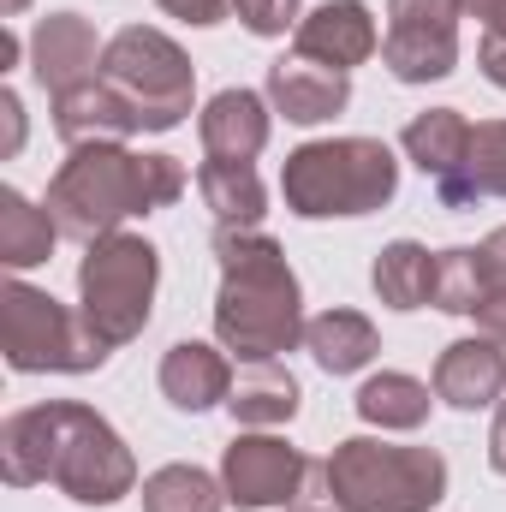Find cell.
Here are the masks:
<instances>
[{"instance_id": "cell-1", "label": "cell", "mask_w": 506, "mask_h": 512, "mask_svg": "<svg viewBox=\"0 0 506 512\" xmlns=\"http://www.w3.org/2000/svg\"><path fill=\"white\" fill-rule=\"evenodd\" d=\"M0 477L12 489L54 483L78 507H114L137 489V459L102 411L78 399H48L0 423Z\"/></svg>"}, {"instance_id": "cell-2", "label": "cell", "mask_w": 506, "mask_h": 512, "mask_svg": "<svg viewBox=\"0 0 506 512\" xmlns=\"http://www.w3.org/2000/svg\"><path fill=\"white\" fill-rule=\"evenodd\" d=\"M221 292H215V334L239 364L280 358L304 340V298L286 251L256 227H221Z\"/></svg>"}, {"instance_id": "cell-3", "label": "cell", "mask_w": 506, "mask_h": 512, "mask_svg": "<svg viewBox=\"0 0 506 512\" xmlns=\"http://www.w3.org/2000/svg\"><path fill=\"white\" fill-rule=\"evenodd\" d=\"M179 191H185L179 155H131L126 143H78L60 161L42 209L60 221V233L96 245L108 233H126L131 215H155L179 203Z\"/></svg>"}, {"instance_id": "cell-4", "label": "cell", "mask_w": 506, "mask_h": 512, "mask_svg": "<svg viewBox=\"0 0 506 512\" xmlns=\"http://www.w3.org/2000/svg\"><path fill=\"white\" fill-rule=\"evenodd\" d=\"M399 191V161L381 137H322L286 155L280 167V197L304 221H334V215H376Z\"/></svg>"}, {"instance_id": "cell-5", "label": "cell", "mask_w": 506, "mask_h": 512, "mask_svg": "<svg viewBox=\"0 0 506 512\" xmlns=\"http://www.w3.org/2000/svg\"><path fill=\"white\" fill-rule=\"evenodd\" d=\"M322 495L340 512H429L447 495V459L435 447L352 435L322 465Z\"/></svg>"}, {"instance_id": "cell-6", "label": "cell", "mask_w": 506, "mask_h": 512, "mask_svg": "<svg viewBox=\"0 0 506 512\" xmlns=\"http://www.w3.org/2000/svg\"><path fill=\"white\" fill-rule=\"evenodd\" d=\"M0 352L12 370L24 376H84V370H102L108 364V340L66 304H54L48 292L24 286V280H6L0 286Z\"/></svg>"}, {"instance_id": "cell-7", "label": "cell", "mask_w": 506, "mask_h": 512, "mask_svg": "<svg viewBox=\"0 0 506 512\" xmlns=\"http://www.w3.org/2000/svg\"><path fill=\"white\" fill-rule=\"evenodd\" d=\"M155 280H161V256L137 233H108L96 239L84 268H78V316L108 340L126 346L149 328V304H155Z\"/></svg>"}, {"instance_id": "cell-8", "label": "cell", "mask_w": 506, "mask_h": 512, "mask_svg": "<svg viewBox=\"0 0 506 512\" xmlns=\"http://www.w3.org/2000/svg\"><path fill=\"white\" fill-rule=\"evenodd\" d=\"M102 78L120 84L137 108V126L143 131H173L191 102H197V66L185 60V48L149 24H126L108 54H102Z\"/></svg>"}, {"instance_id": "cell-9", "label": "cell", "mask_w": 506, "mask_h": 512, "mask_svg": "<svg viewBox=\"0 0 506 512\" xmlns=\"http://www.w3.org/2000/svg\"><path fill=\"white\" fill-rule=\"evenodd\" d=\"M459 0H387L381 66L399 84H435L459 66Z\"/></svg>"}, {"instance_id": "cell-10", "label": "cell", "mask_w": 506, "mask_h": 512, "mask_svg": "<svg viewBox=\"0 0 506 512\" xmlns=\"http://www.w3.org/2000/svg\"><path fill=\"white\" fill-rule=\"evenodd\" d=\"M310 477H316V465L292 441H280L268 429L239 435L221 453V483H227V501L233 507H298Z\"/></svg>"}, {"instance_id": "cell-11", "label": "cell", "mask_w": 506, "mask_h": 512, "mask_svg": "<svg viewBox=\"0 0 506 512\" xmlns=\"http://www.w3.org/2000/svg\"><path fill=\"white\" fill-rule=\"evenodd\" d=\"M268 102L292 126H322V120H334L352 102V78L340 66L310 60V54H280L268 66Z\"/></svg>"}, {"instance_id": "cell-12", "label": "cell", "mask_w": 506, "mask_h": 512, "mask_svg": "<svg viewBox=\"0 0 506 512\" xmlns=\"http://www.w3.org/2000/svg\"><path fill=\"white\" fill-rule=\"evenodd\" d=\"M102 54H108V48L96 42V24L78 18V12H48V18L36 24V36H30V72L42 78L48 96H66V90H78L84 78H96V60H102Z\"/></svg>"}, {"instance_id": "cell-13", "label": "cell", "mask_w": 506, "mask_h": 512, "mask_svg": "<svg viewBox=\"0 0 506 512\" xmlns=\"http://www.w3.org/2000/svg\"><path fill=\"white\" fill-rule=\"evenodd\" d=\"M506 393V346L489 334L453 340L435 358V399H447L453 411H483Z\"/></svg>"}, {"instance_id": "cell-14", "label": "cell", "mask_w": 506, "mask_h": 512, "mask_svg": "<svg viewBox=\"0 0 506 512\" xmlns=\"http://www.w3.org/2000/svg\"><path fill=\"white\" fill-rule=\"evenodd\" d=\"M376 48H381V30H376V18H370L364 0H328V6H316L310 18H298V54H310V60H322V66L352 72V66H364Z\"/></svg>"}, {"instance_id": "cell-15", "label": "cell", "mask_w": 506, "mask_h": 512, "mask_svg": "<svg viewBox=\"0 0 506 512\" xmlns=\"http://www.w3.org/2000/svg\"><path fill=\"white\" fill-rule=\"evenodd\" d=\"M54 131L78 149V143H126L131 131H143V126H137V108H131L126 90L96 72L78 90L54 96Z\"/></svg>"}, {"instance_id": "cell-16", "label": "cell", "mask_w": 506, "mask_h": 512, "mask_svg": "<svg viewBox=\"0 0 506 512\" xmlns=\"http://www.w3.org/2000/svg\"><path fill=\"white\" fill-rule=\"evenodd\" d=\"M161 393H167L173 411L227 405V393H233L227 346H209V340H179V346H167V358H161Z\"/></svg>"}, {"instance_id": "cell-17", "label": "cell", "mask_w": 506, "mask_h": 512, "mask_svg": "<svg viewBox=\"0 0 506 512\" xmlns=\"http://www.w3.org/2000/svg\"><path fill=\"white\" fill-rule=\"evenodd\" d=\"M197 131L215 161H256L268 143V102L256 90H221V96H209Z\"/></svg>"}, {"instance_id": "cell-18", "label": "cell", "mask_w": 506, "mask_h": 512, "mask_svg": "<svg viewBox=\"0 0 506 512\" xmlns=\"http://www.w3.org/2000/svg\"><path fill=\"white\" fill-rule=\"evenodd\" d=\"M227 411H233L239 429H280V423H292L298 417V382H292V370L274 364V358L233 370Z\"/></svg>"}, {"instance_id": "cell-19", "label": "cell", "mask_w": 506, "mask_h": 512, "mask_svg": "<svg viewBox=\"0 0 506 512\" xmlns=\"http://www.w3.org/2000/svg\"><path fill=\"white\" fill-rule=\"evenodd\" d=\"M304 352L328 376H352V370H364L381 352V334H376V322L358 316V310H322V316L304 322Z\"/></svg>"}, {"instance_id": "cell-20", "label": "cell", "mask_w": 506, "mask_h": 512, "mask_svg": "<svg viewBox=\"0 0 506 512\" xmlns=\"http://www.w3.org/2000/svg\"><path fill=\"white\" fill-rule=\"evenodd\" d=\"M447 209H477L489 197H506V120H489V126L471 131V155L453 179L435 185Z\"/></svg>"}, {"instance_id": "cell-21", "label": "cell", "mask_w": 506, "mask_h": 512, "mask_svg": "<svg viewBox=\"0 0 506 512\" xmlns=\"http://www.w3.org/2000/svg\"><path fill=\"white\" fill-rule=\"evenodd\" d=\"M435 268H441V256H429V245L393 239L370 268V286L387 310H423V304H435Z\"/></svg>"}, {"instance_id": "cell-22", "label": "cell", "mask_w": 506, "mask_h": 512, "mask_svg": "<svg viewBox=\"0 0 506 512\" xmlns=\"http://www.w3.org/2000/svg\"><path fill=\"white\" fill-rule=\"evenodd\" d=\"M471 120L459 114V108H429V114H417L411 126H405V155L441 185V179H453L459 167H465V155H471Z\"/></svg>"}, {"instance_id": "cell-23", "label": "cell", "mask_w": 506, "mask_h": 512, "mask_svg": "<svg viewBox=\"0 0 506 512\" xmlns=\"http://www.w3.org/2000/svg\"><path fill=\"white\" fill-rule=\"evenodd\" d=\"M197 191H203V203H209V215L221 227H256L262 221V203H268V191H262L251 161H215L209 155L197 167Z\"/></svg>"}, {"instance_id": "cell-24", "label": "cell", "mask_w": 506, "mask_h": 512, "mask_svg": "<svg viewBox=\"0 0 506 512\" xmlns=\"http://www.w3.org/2000/svg\"><path fill=\"white\" fill-rule=\"evenodd\" d=\"M60 239V221L48 209H36L24 191H0V262L18 274V268H36L54 256Z\"/></svg>"}, {"instance_id": "cell-25", "label": "cell", "mask_w": 506, "mask_h": 512, "mask_svg": "<svg viewBox=\"0 0 506 512\" xmlns=\"http://www.w3.org/2000/svg\"><path fill=\"white\" fill-rule=\"evenodd\" d=\"M429 387L405 370H381L358 387V417L376 423V429H423L429 423Z\"/></svg>"}, {"instance_id": "cell-26", "label": "cell", "mask_w": 506, "mask_h": 512, "mask_svg": "<svg viewBox=\"0 0 506 512\" xmlns=\"http://www.w3.org/2000/svg\"><path fill=\"white\" fill-rule=\"evenodd\" d=\"M227 507V483H215L197 465H161L155 477H143V512H221Z\"/></svg>"}, {"instance_id": "cell-27", "label": "cell", "mask_w": 506, "mask_h": 512, "mask_svg": "<svg viewBox=\"0 0 506 512\" xmlns=\"http://www.w3.org/2000/svg\"><path fill=\"white\" fill-rule=\"evenodd\" d=\"M483 298H489L483 251H441V268H435V310H447V316H477Z\"/></svg>"}, {"instance_id": "cell-28", "label": "cell", "mask_w": 506, "mask_h": 512, "mask_svg": "<svg viewBox=\"0 0 506 512\" xmlns=\"http://www.w3.org/2000/svg\"><path fill=\"white\" fill-rule=\"evenodd\" d=\"M233 12H239V24L251 36H286V30H298V0H233Z\"/></svg>"}, {"instance_id": "cell-29", "label": "cell", "mask_w": 506, "mask_h": 512, "mask_svg": "<svg viewBox=\"0 0 506 512\" xmlns=\"http://www.w3.org/2000/svg\"><path fill=\"white\" fill-rule=\"evenodd\" d=\"M24 149V102L18 90H0V161H12Z\"/></svg>"}, {"instance_id": "cell-30", "label": "cell", "mask_w": 506, "mask_h": 512, "mask_svg": "<svg viewBox=\"0 0 506 512\" xmlns=\"http://www.w3.org/2000/svg\"><path fill=\"white\" fill-rule=\"evenodd\" d=\"M155 6L173 12V18H185V24H221L233 12V0H155Z\"/></svg>"}, {"instance_id": "cell-31", "label": "cell", "mask_w": 506, "mask_h": 512, "mask_svg": "<svg viewBox=\"0 0 506 512\" xmlns=\"http://www.w3.org/2000/svg\"><path fill=\"white\" fill-rule=\"evenodd\" d=\"M477 66H483V78L506 90V30H483V54H477Z\"/></svg>"}, {"instance_id": "cell-32", "label": "cell", "mask_w": 506, "mask_h": 512, "mask_svg": "<svg viewBox=\"0 0 506 512\" xmlns=\"http://www.w3.org/2000/svg\"><path fill=\"white\" fill-rule=\"evenodd\" d=\"M477 334H489V340L506 346V286H495V292L477 304Z\"/></svg>"}, {"instance_id": "cell-33", "label": "cell", "mask_w": 506, "mask_h": 512, "mask_svg": "<svg viewBox=\"0 0 506 512\" xmlns=\"http://www.w3.org/2000/svg\"><path fill=\"white\" fill-rule=\"evenodd\" d=\"M477 251H483V268H489V292H495V286H506V227H495Z\"/></svg>"}, {"instance_id": "cell-34", "label": "cell", "mask_w": 506, "mask_h": 512, "mask_svg": "<svg viewBox=\"0 0 506 512\" xmlns=\"http://www.w3.org/2000/svg\"><path fill=\"white\" fill-rule=\"evenodd\" d=\"M465 6V18H477L483 30H501L506 24V0H459Z\"/></svg>"}, {"instance_id": "cell-35", "label": "cell", "mask_w": 506, "mask_h": 512, "mask_svg": "<svg viewBox=\"0 0 506 512\" xmlns=\"http://www.w3.org/2000/svg\"><path fill=\"white\" fill-rule=\"evenodd\" d=\"M489 465L506 477V405L495 411V429H489Z\"/></svg>"}, {"instance_id": "cell-36", "label": "cell", "mask_w": 506, "mask_h": 512, "mask_svg": "<svg viewBox=\"0 0 506 512\" xmlns=\"http://www.w3.org/2000/svg\"><path fill=\"white\" fill-rule=\"evenodd\" d=\"M12 60H18V36H12V30H0V72H6Z\"/></svg>"}, {"instance_id": "cell-37", "label": "cell", "mask_w": 506, "mask_h": 512, "mask_svg": "<svg viewBox=\"0 0 506 512\" xmlns=\"http://www.w3.org/2000/svg\"><path fill=\"white\" fill-rule=\"evenodd\" d=\"M298 512H340V507H334V501L322 495V501H298Z\"/></svg>"}, {"instance_id": "cell-38", "label": "cell", "mask_w": 506, "mask_h": 512, "mask_svg": "<svg viewBox=\"0 0 506 512\" xmlns=\"http://www.w3.org/2000/svg\"><path fill=\"white\" fill-rule=\"evenodd\" d=\"M24 6H30V0H0V18H18Z\"/></svg>"}, {"instance_id": "cell-39", "label": "cell", "mask_w": 506, "mask_h": 512, "mask_svg": "<svg viewBox=\"0 0 506 512\" xmlns=\"http://www.w3.org/2000/svg\"><path fill=\"white\" fill-rule=\"evenodd\" d=\"M501 30H506V24H501Z\"/></svg>"}]
</instances>
